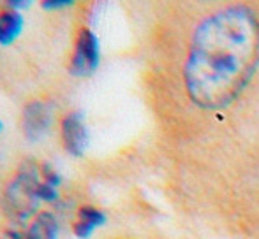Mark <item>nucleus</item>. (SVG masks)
<instances>
[{
	"label": "nucleus",
	"instance_id": "obj_1",
	"mask_svg": "<svg viewBox=\"0 0 259 239\" xmlns=\"http://www.w3.org/2000/svg\"><path fill=\"white\" fill-rule=\"evenodd\" d=\"M259 69V20L249 7H226L194 32L185 60V86L205 109L229 106Z\"/></svg>",
	"mask_w": 259,
	"mask_h": 239
},
{
	"label": "nucleus",
	"instance_id": "obj_2",
	"mask_svg": "<svg viewBox=\"0 0 259 239\" xmlns=\"http://www.w3.org/2000/svg\"><path fill=\"white\" fill-rule=\"evenodd\" d=\"M39 178L41 172L39 167L32 162H25L16 172L11 183L7 185L6 190V208L13 218L18 222L28 220L35 211H37L39 199L35 195L39 187Z\"/></svg>",
	"mask_w": 259,
	"mask_h": 239
},
{
	"label": "nucleus",
	"instance_id": "obj_3",
	"mask_svg": "<svg viewBox=\"0 0 259 239\" xmlns=\"http://www.w3.org/2000/svg\"><path fill=\"white\" fill-rule=\"evenodd\" d=\"M101 62V46L99 39L90 28H81L74 42L71 62H69V72L76 78H85L97 71Z\"/></svg>",
	"mask_w": 259,
	"mask_h": 239
},
{
	"label": "nucleus",
	"instance_id": "obj_4",
	"mask_svg": "<svg viewBox=\"0 0 259 239\" xmlns=\"http://www.w3.org/2000/svg\"><path fill=\"white\" fill-rule=\"evenodd\" d=\"M53 106L45 100H32L23 107L21 127L28 141H39L50 132L53 125Z\"/></svg>",
	"mask_w": 259,
	"mask_h": 239
},
{
	"label": "nucleus",
	"instance_id": "obj_5",
	"mask_svg": "<svg viewBox=\"0 0 259 239\" xmlns=\"http://www.w3.org/2000/svg\"><path fill=\"white\" fill-rule=\"evenodd\" d=\"M62 141L64 148L72 157H81L89 148V129L85 123V114L81 111H72L62 119Z\"/></svg>",
	"mask_w": 259,
	"mask_h": 239
},
{
	"label": "nucleus",
	"instance_id": "obj_6",
	"mask_svg": "<svg viewBox=\"0 0 259 239\" xmlns=\"http://www.w3.org/2000/svg\"><path fill=\"white\" fill-rule=\"evenodd\" d=\"M60 225L53 213L41 211L25 232V239H57Z\"/></svg>",
	"mask_w": 259,
	"mask_h": 239
},
{
	"label": "nucleus",
	"instance_id": "obj_7",
	"mask_svg": "<svg viewBox=\"0 0 259 239\" xmlns=\"http://www.w3.org/2000/svg\"><path fill=\"white\" fill-rule=\"evenodd\" d=\"M25 20L21 16V13L11 9H4L0 13V44L9 46L20 37V34L23 32Z\"/></svg>",
	"mask_w": 259,
	"mask_h": 239
},
{
	"label": "nucleus",
	"instance_id": "obj_8",
	"mask_svg": "<svg viewBox=\"0 0 259 239\" xmlns=\"http://www.w3.org/2000/svg\"><path fill=\"white\" fill-rule=\"evenodd\" d=\"M78 220H81V222H87L90 223L92 227H101L106 223V215L103 211H99L97 208H94V206H81V208L78 209Z\"/></svg>",
	"mask_w": 259,
	"mask_h": 239
},
{
	"label": "nucleus",
	"instance_id": "obj_9",
	"mask_svg": "<svg viewBox=\"0 0 259 239\" xmlns=\"http://www.w3.org/2000/svg\"><path fill=\"white\" fill-rule=\"evenodd\" d=\"M35 195H37L39 202H57L58 199H60V194H58L57 188L52 187V185H48V183H45V181L39 183Z\"/></svg>",
	"mask_w": 259,
	"mask_h": 239
},
{
	"label": "nucleus",
	"instance_id": "obj_10",
	"mask_svg": "<svg viewBox=\"0 0 259 239\" xmlns=\"http://www.w3.org/2000/svg\"><path fill=\"white\" fill-rule=\"evenodd\" d=\"M39 172H41L42 181H45V183H48V185H52V187H55V188H58V185L62 183V176L55 171L48 162H42V164L39 165Z\"/></svg>",
	"mask_w": 259,
	"mask_h": 239
},
{
	"label": "nucleus",
	"instance_id": "obj_11",
	"mask_svg": "<svg viewBox=\"0 0 259 239\" xmlns=\"http://www.w3.org/2000/svg\"><path fill=\"white\" fill-rule=\"evenodd\" d=\"M94 230H96V227H92L87 222H81V220H76V222L72 223V232H74V236L78 239H90Z\"/></svg>",
	"mask_w": 259,
	"mask_h": 239
},
{
	"label": "nucleus",
	"instance_id": "obj_12",
	"mask_svg": "<svg viewBox=\"0 0 259 239\" xmlns=\"http://www.w3.org/2000/svg\"><path fill=\"white\" fill-rule=\"evenodd\" d=\"M74 6V0H42L41 7L45 11H62Z\"/></svg>",
	"mask_w": 259,
	"mask_h": 239
},
{
	"label": "nucleus",
	"instance_id": "obj_13",
	"mask_svg": "<svg viewBox=\"0 0 259 239\" xmlns=\"http://www.w3.org/2000/svg\"><path fill=\"white\" fill-rule=\"evenodd\" d=\"M6 6H7V9L20 13V11L28 9V7L32 6V0H9V2H6Z\"/></svg>",
	"mask_w": 259,
	"mask_h": 239
},
{
	"label": "nucleus",
	"instance_id": "obj_14",
	"mask_svg": "<svg viewBox=\"0 0 259 239\" xmlns=\"http://www.w3.org/2000/svg\"><path fill=\"white\" fill-rule=\"evenodd\" d=\"M0 239H25V234L18 232V230H6Z\"/></svg>",
	"mask_w": 259,
	"mask_h": 239
},
{
	"label": "nucleus",
	"instance_id": "obj_15",
	"mask_svg": "<svg viewBox=\"0 0 259 239\" xmlns=\"http://www.w3.org/2000/svg\"><path fill=\"white\" fill-rule=\"evenodd\" d=\"M2 129H4V123H2V122H0V132H2Z\"/></svg>",
	"mask_w": 259,
	"mask_h": 239
}]
</instances>
